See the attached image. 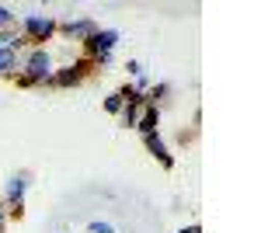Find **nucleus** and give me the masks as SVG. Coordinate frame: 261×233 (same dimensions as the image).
Listing matches in <instances>:
<instances>
[{
  "instance_id": "obj_1",
  "label": "nucleus",
  "mask_w": 261,
  "mask_h": 233,
  "mask_svg": "<svg viewBox=\"0 0 261 233\" xmlns=\"http://www.w3.org/2000/svg\"><path fill=\"white\" fill-rule=\"evenodd\" d=\"M53 70H56V63L49 56V49H28L21 56V77H28L35 87H49Z\"/></svg>"
},
{
  "instance_id": "obj_2",
  "label": "nucleus",
  "mask_w": 261,
  "mask_h": 233,
  "mask_svg": "<svg viewBox=\"0 0 261 233\" xmlns=\"http://www.w3.org/2000/svg\"><path fill=\"white\" fill-rule=\"evenodd\" d=\"M56 24L60 21L53 18V14H24L18 21V32L32 42V49H45V42L56 35Z\"/></svg>"
},
{
  "instance_id": "obj_3",
  "label": "nucleus",
  "mask_w": 261,
  "mask_h": 233,
  "mask_svg": "<svg viewBox=\"0 0 261 233\" xmlns=\"http://www.w3.org/2000/svg\"><path fill=\"white\" fill-rule=\"evenodd\" d=\"M115 45H119V32H115V28H98L91 39L81 42V49H84V56H87V59L112 56V53H115Z\"/></svg>"
},
{
  "instance_id": "obj_4",
  "label": "nucleus",
  "mask_w": 261,
  "mask_h": 233,
  "mask_svg": "<svg viewBox=\"0 0 261 233\" xmlns=\"http://www.w3.org/2000/svg\"><path fill=\"white\" fill-rule=\"evenodd\" d=\"M98 28H101V24H98L94 18L81 14V18L60 21V24H56V35H63V39H70V42H84V39H91V35H94Z\"/></svg>"
},
{
  "instance_id": "obj_5",
  "label": "nucleus",
  "mask_w": 261,
  "mask_h": 233,
  "mask_svg": "<svg viewBox=\"0 0 261 233\" xmlns=\"http://www.w3.org/2000/svg\"><path fill=\"white\" fill-rule=\"evenodd\" d=\"M28 188H32V174L28 171H18V174L7 177V188H4V205L7 209H18V205H24V195H28Z\"/></svg>"
},
{
  "instance_id": "obj_6",
  "label": "nucleus",
  "mask_w": 261,
  "mask_h": 233,
  "mask_svg": "<svg viewBox=\"0 0 261 233\" xmlns=\"http://www.w3.org/2000/svg\"><path fill=\"white\" fill-rule=\"evenodd\" d=\"M143 146H146V153L153 157V160L161 164L164 171H171V167H174V153L167 150V143L161 139V133H153V136H143Z\"/></svg>"
},
{
  "instance_id": "obj_7",
  "label": "nucleus",
  "mask_w": 261,
  "mask_h": 233,
  "mask_svg": "<svg viewBox=\"0 0 261 233\" xmlns=\"http://www.w3.org/2000/svg\"><path fill=\"white\" fill-rule=\"evenodd\" d=\"M84 80H81V73L66 63V66H56L53 70V80H49V87H56V91H70V87H81Z\"/></svg>"
},
{
  "instance_id": "obj_8",
  "label": "nucleus",
  "mask_w": 261,
  "mask_h": 233,
  "mask_svg": "<svg viewBox=\"0 0 261 233\" xmlns=\"http://www.w3.org/2000/svg\"><path fill=\"white\" fill-rule=\"evenodd\" d=\"M157 129H161V108L146 105L143 115H140V122H136V133H140V136H153Z\"/></svg>"
},
{
  "instance_id": "obj_9",
  "label": "nucleus",
  "mask_w": 261,
  "mask_h": 233,
  "mask_svg": "<svg viewBox=\"0 0 261 233\" xmlns=\"http://www.w3.org/2000/svg\"><path fill=\"white\" fill-rule=\"evenodd\" d=\"M21 73V56L14 49H0V80H14Z\"/></svg>"
},
{
  "instance_id": "obj_10",
  "label": "nucleus",
  "mask_w": 261,
  "mask_h": 233,
  "mask_svg": "<svg viewBox=\"0 0 261 233\" xmlns=\"http://www.w3.org/2000/svg\"><path fill=\"white\" fill-rule=\"evenodd\" d=\"M171 94V84L161 80V84H150V91H146V105H153V108H161V101H167Z\"/></svg>"
},
{
  "instance_id": "obj_11",
  "label": "nucleus",
  "mask_w": 261,
  "mask_h": 233,
  "mask_svg": "<svg viewBox=\"0 0 261 233\" xmlns=\"http://www.w3.org/2000/svg\"><path fill=\"white\" fill-rule=\"evenodd\" d=\"M140 115H143V105H122L119 122L125 125V129H136V122H140Z\"/></svg>"
},
{
  "instance_id": "obj_12",
  "label": "nucleus",
  "mask_w": 261,
  "mask_h": 233,
  "mask_svg": "<svg viewBox=\"0 0 261 233\" xmlns=\"http://www.w3.org/2000/svg\"><path fill=\"white\" fill-rule=\"evenodd\" d=\"M70 66H73V70H77V73H81V80H87V77H91V73H98V66H94V59H87V56L73 59V63H70Z\"/></svg>"
},
{
  "instance_id": "obj_13",
  "label": "nucleus",
  "mask_w": 261,
  "mask_h": 233,
  "mask_svg": "<svg viewBox=\"0 0 261 233\" xmlns=\"http://www.w3.org/2000/svg\"><path fill=\"white\" fill-rule=\"evenodd\" d=\"M7 28H18V14L7 4H0V32H7Z\"/></svg>"
},
{
  "instance_id": "obj_14",
  "label": "nucleus",
  "mask_w": 261,
  "mask_h": 233,
  "mask_svg": "<svg viewBox=\"0 0 261 233\" xmlns=\"http://www.w3.org/2000/svg\"><path fill=\"white\" fill-rule=\"evenodd\" d=\"M105 112H108V115H119V112H122V97H119V91H112V94L105 97Z\"/></svg>"
},
{
  "instance_id": "obj_15",
  "label": "nucleus",
  "mask_w": 261,
  "mask_h": 233,
  "mask_svg": "<svg viewBox=\"0 0 261 233\" xmlns=\"http://www.w3.org/2000/svg\"><path fill=\"white\" fill-rule=\"evenodd\" d=\"M87 233H119L112 223H105V219H91L87 223Z\"/></svg>"
},
{
  "instance_id": "obj_16",
  "label": "nucleus",
  "mask_w": 261,
  "mask_h": 233,
  "mask_svg": "<svg viewBox=\"0 0 261 233\" xmlns=\"http://www.w3.org/2000/svg\"><path fill=\"white\" fill-rule=\"evenodd\" d=\"M125 70H129V77H143V66L136 63V59H129V63H125Z\"/></svg>"
},
{
  "instance_id": "obj_17",
  "label": "nucleus",
  "mask_w": 261,
  "mask_h": 233,
  "mask_svg": "<svg viewBox=\"0 0 261 233\" xmlns=\"http://www.w3.org/2000/svg\"><path fill=\"white\" fill-rule=\"evenodd\" d=\"M7 223H11V219H7V205H4V202H0V233L7 230Z\"/></svg>"
},
{
  "instance_id": "obj_18",
  "label": "nucleus",
  "mask_w": 261,
  "mask_h": 233,
  "mask_svg": "<svg viewBox=\"0 0 261 233\" xmlns=\"http://www.w3.org/2000/svg\"><path fill=\"white\" fill-rule=\"evenodd\" d=\"M178 233H202V226H199V223H188V226H181Z\"/></svg>"
}]
</instances>
